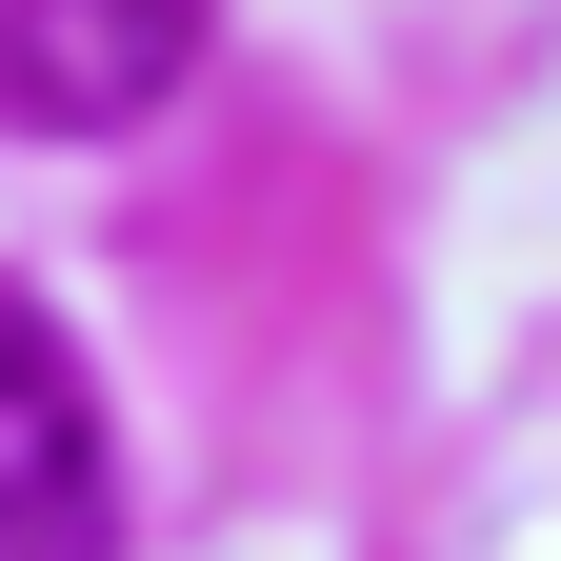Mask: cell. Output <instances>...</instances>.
Wrapping results in <instances>:
<instances>
[{"instance_id": "1", "label": "cell", "mask_w": 561, "mask_h": 561, "mask_svg": "<svg viewBox=\"0 0 561 561\" xmlns=\"http://www.w3.org/2000/svg\"><path fill=\"white\" fill-rule=\"evenodd\" d=\"M201 60V0H0V121L21 140H121Z\"/></svg>"}, {"instance_id": "2", "label": "cell", "mask_w": 561, "mask_h": 561, "mask_svg": "<svg viewBox=\"0 0 561 561\" xmlns=\"http://www.w3.org/2000/svg\"><path fill=\"white\" fill-rule=\"evenodd\" d=\"M121 541V442H101V381L60 362V321L0 301V561H101Z\"/></svg>"}]
</instances>
